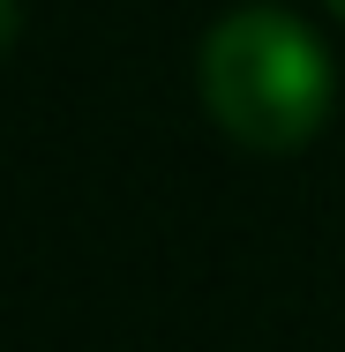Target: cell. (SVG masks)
Returning a JSON list of instances; mask_svg holds the SVG:
<instances>
[{"instance_id":"1","label":"cell","mask_w":345,"mask_h":352,"mask_svg":"<svg viewBox=\"0 0 345 352\" xmlns=\"http://www.w3.org/2000/svg\"><path fill=\"white\" fill-rule=\"evenodd\" d=\"M331 53L285 8H240L203 38V105L255 157H285L331 120Z\"/></svg>"},{"instance_id":"2","label":"cell","mask_w":345,"mask_h":352,"mask_svg":"<svg viewBox=\"0 0 345 352\" xmlns=\"http://www.w3.org/2000/svg\"><path fill=\"white\" fill-rule=\"evenodd\" d=\"M15 23H23V15H15V0H0V53L15 45Z\"/></svg>"},{"instance_id":"3","label":"cell","mask_w":345,"mask_h":352,"mask_svg":"<svg viewBox=\"0 0 345 352\" xmlns=\"http://www.w3.org/2000/svg\"><path fill=\"white\" fill-rule=\"evenodd\" d=\"M331 15H338V23H345V0H331Z\"/></svg>"}]
</instances>
